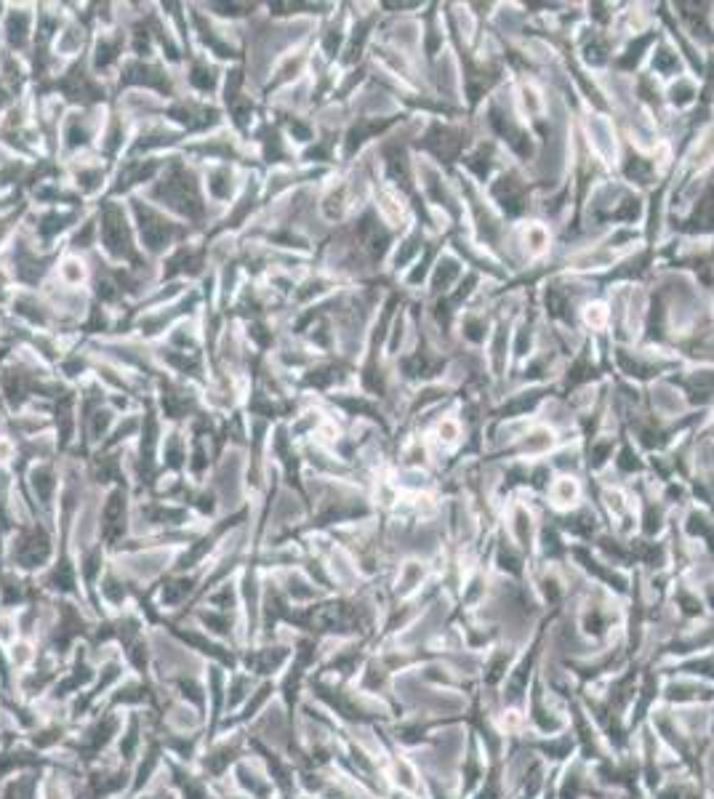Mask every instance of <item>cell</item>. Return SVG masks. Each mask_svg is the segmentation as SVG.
I'll return each instance as SVG.
<instances>
[{
  "mask_svg": "<svg viewBox=\"0 0 714 799\" xmlns=\"http://www.w3.org/2000/svg\"><path fill=\"white\" fill-rule=\"evenodd\" d=\"M51 557H54L51 533L40 525V520H35L30 528H22L8 549V565L14 570H27V573L48 568Z\"/></svg>",
  "mask_w": 714,
  "mask_h": 799,
  "instance_id": "cell-1",
  "label": "cell"
},
{
  "mask_svg": "<svg viewBox=\"0 0 714 799\" xmlns=\"http://www.w3.org/2000/svg\"><path fill=\"white\" fill-rule=\"evenodd\" d=\"M230 784L238 789L240 794H248L254 799H275L278 792H275V784L267 776V770L256 757H243V760L232 768L230 773Z\"/></svg>",
  "mask_w": 714,
  "mask_h": 799,
  "instance_id": "cell-2",
  "label": "cell"
},
{
  "mask_svg": "<svg viewBox=\"0 0 714 799\" xmlns=\"http://www.w3.org/2000/svg\"><path fill=\"white\" fill-rule=\"evenodd\" d=\"M136 203V214H139V232H142V243L147 248H150L152 254H158V251H163V248L171 246V238H174L176 232H179V227L176 224H171L166 219V216H160L158 211H152L150 206H139V200H134Z\"/></svg>",
  "mask_w": 714,
  "mask_h": 799,
  "instance_id": "cell-3",
  "label": "cell"
},
{
  "mask_svg": "<svg viewBox=\"0 0 714 799\" xmlns=\"http://www.w3.org/2000/svg\"><path fill=\"white\" fill-rule=\"evenodd\" d=\"M102 232V246L104 251L115 259H131L134 256V248H131V232L126 227V219H123V211L120 208H107L104 211V224L99 227Z\"/></svg>",
  "mask_w": 714,
  "mask_h": 799,
  "instance_id": "cell-4",
  "label": "cell"
},
{
  "mask_svg": "<svg viewBox=\"0 0 714 799\" xmlns=\"http://www.w3.org/2000/svg\"><path fill=\"white\" fill-rule=\"evenodd\" d=\"M190 83L192 86H198L200 91H208V88L216 86V72L214 67H208V62L203 64H195L190 72Z\"/></svg>",
  "mask_w": 714,
  "mask_h": 799,
  "instance_id": "cell-5",
  "label": "cell"
},
{
  "mask_svg": "<svg viewBox=\"0 0 714 799\" xmlns=\"http://www.w3.org/2000/svg\"><path fill=\"white\" fill-rule=\"evenodd\" d=\"M24 19H27V16H24L22 11H16V14L8 16L6 32H8V40H11V46H22L24 38H27V27H24Z\"/></svg>",
  "mask_w": 714,
  "mask_h": 799,
  "instance_id": "cell-6",
  "label": "cell"
},
{
  "mask_svg": "<svg viewBox=\"0 0 714 799\" xmlns=\"http://www.w3.org/2000/svg\"><path fill=\"white\" fill-rule=\"evenodd\" d=\"M584 320H587L592 328H603L605 320H608V309H605L603 304H592V307H587V312H584Z\"/></svg>",
  "mask_w": 714,
  "mask_h": 799,
  "instance_id": "cell-7",
  "label": "cell"
},
{
  "mask_svg": "<svg viewBox=\"0 0 714 799\" xmlns=\"http://www.w3.org/2000/svg\"><path fill=\"white\" fill-rule=\"evenodd\" d=\"M528 240H531L533 254H539L541 248H544V243H547V235H544L541 227H533V230H528Z\"/></svg>",
  "mask_w": 714,
  "mask_h": 799,
  "instance_id": "cell-8",
  "label": "cell"
},
{
  "mask_svg": "<svg viewBox=\"0 0 714 799\" xmlns=\"http://www.w3.org/2000/svg\"><path fill=\"white\" fill-rule=\"evenodd\" d=\"M440 435H445V440L453 443V440L459 437V427H456L453 421H443V424H440Z\"/></svg>",
  "mask_w": 714,
  "mask_h": 799,
  "instance_id": "cell-9",
  "label": "cell"
}]
</instances>
